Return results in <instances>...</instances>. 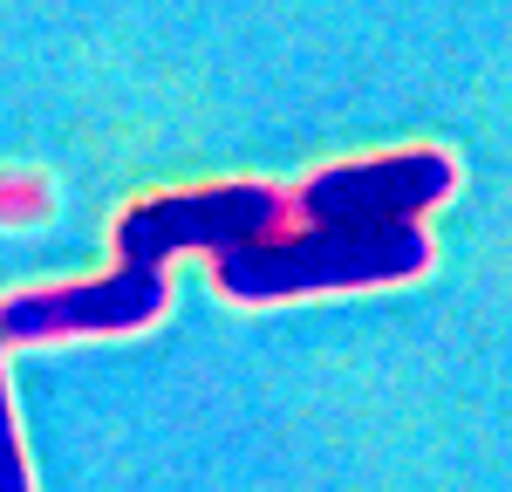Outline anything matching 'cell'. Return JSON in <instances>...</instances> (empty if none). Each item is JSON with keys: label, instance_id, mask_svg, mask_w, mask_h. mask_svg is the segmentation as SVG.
<instances>
[{"label": "cell", "instance_id": "cell-1", "mask_svg": "<svg viewBox=\"0 0 512 492\" xmlns=\"http://www.w3.org/2000/svg\"><path fill=\"white\" fill-rule=\"evenodd\" d=\"M431 267V233L417 219L403 226H280L267 240H246L212 260V281L239 308H267L294 294H342V287H396Z\"/></svg>", "mask_w": 512, "mask_h": 492}, {"label": "cell", "instance_id": "cell-2", "mask_svg": "<svg viewBox=\"0 0 512 492\" xmlns=\"http://www.w3.org/2000/svg\"><path fill=\"white\" fill-rule=\"evenodd\" d=\"M294 219V199L260 185V178H226V185H192V192H151L123 205L117 219V253L171 267L178 253H233L246 240H267Z\"/></svg>", "mask_w": 512, "mask_h": 492}, {"label": "cell", "instance_id": "cell-3", "mask_svg": "<svg viewBox=\"0 0 512 492\" xmlns=\"http://www.w3.org/2000/svg\"><path fill=\"white\" fill-rule=\"evenodd\" d=\"M451 192H458V158L437 144H417L390 158L321 164L287 199H294V219H308V226H403L444 205Z\"/></svg>", "mask_w": 512, "mask_h": 492}, {"label": "cell", "instance_id": "cell-4", "mask_svg": "<svg viewBox=\"0 0 512 492\" xmlns=\"http://www.w3.org/2000/svg\"><path fill=\"white\" fill-rule=\"evenodd\" d=\"M171 301V281L151 260H117L96 281H62V287H28L0 301L7 342H62V335H130L151 328Z\"/></svg>", "mask_w": 512, "mask_h": 492}, {"label": "cell", "instance_id": "cell-5", "mask_svg": "<svg viewBox=\"0 0 512 492\" xmlns=\"http://www.w3.org/2000/svg\"><path fill=\"white\" fill-rule=\"evenodd\" d=\"M0 349H7V328H0ZM0 492H35L28 451H21V424H14V397H7V356H0Z\"/></svg>", "mask_w": 512, "mask_h": 492}]
</instances>
